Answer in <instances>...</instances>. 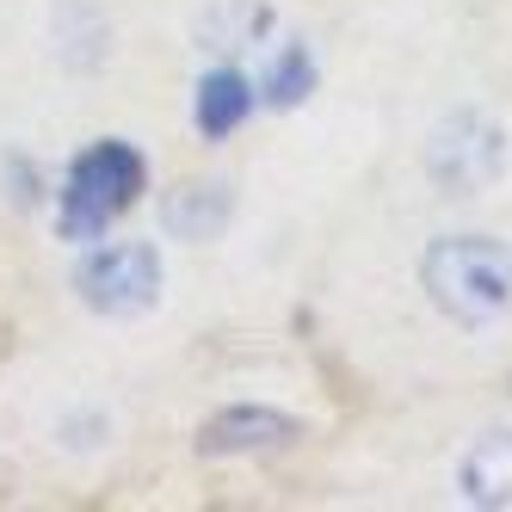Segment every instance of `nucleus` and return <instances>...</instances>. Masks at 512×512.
<instances>
[{
	"mask_svg": "<svg viewBox=\"0 0 512 512\" xmlns=\"http://www.w3.org/2000/svg\"><path fill=\"white\" fill-rule=\"evenodd\" d=\"M272 31V7L266 0H216V7L198 19V50L210 56H241Z\"/></svg>",
	"mask_w": 512,
	"mask_h": 512,
	"instance_id": "nucleus-9",
	"label": "nucleus"
},
{
	"mask_svg": "<svg viewBox=\"0 0 512 512\" xmlns=\"http://www.w3.org/2000/svg\"><path fill=\"white\" fill-rule=\"evenodd\" d=\"M247 112H253V81L241 75V68H210V75L198 81V99H192V124H198V136L204 142H223V136H235L241 124H247Z\"/></svg>",
	"mask_w": 512,
	"mask_h": 512,
	"instance_id": "nucleus-7",
	"label": "nucleus"
},
{
	"mask_svg": "<svg viewBox=\"0 0 512 512\" xmlns=\"http://www.w3.org/2000/svg\"><path fill=\"white\" fill-rule=\"evenodd\" d=\"M75 290L93 315H142L161 297V253L149 241H105L75 266Z\"/></svg>",
	"mask_w": 512,
	"mask_h": 512,
	"instance_id": "nucleus-4",
	"label": "nucleus"
},
{
	"mask_svg": "<svg viewBox=\"0 0 512 512\" xmlns=\"http://www.w3.org/2000/svg\"><path fill=\"white\" fill-rule=\"evenodd\" d=\"M297 438V420L278 408H223L216 420H204L198 451L204 457H247V451H284Z\"/></svg>",
	"mask_w": 512,
	"mask_h": 512,
	"instance_id": "nucleus-5",
	"label": "nucleus"
},
{
	"mask_svg": "<svg viewBox=\"0 0 512 512\" xmlns=\"http://www.w3.org/2000/svg\"><path fill=\"white\" fill-rule=\"evenodd\" d=\"M457 488L469 506H512V432L475 438L457 463Z\"/></svg>",
	"mask_w": 512,
	"mask_h": 512,
	"instance_id": "nucleus-8",
	"label": "nucleus"
},
{
	"mask_svg": "<svg viewBox=\"0 0 512 512\" xmlns=\"http://www.w3.org/2000/svg\"><path fill=\"white\" fill-rule=\"evenodd\" d=\"M260 105H272V112H290V105H303L315 93V50L303 38H284L272 50V62L260 68Z\"/></svg>",
	"mask_w": 512,
	"mask_h": 512,
	"instance_id": "nucleus-10",
	"label": "nucleus"
},
{
	"mask_svg": "<svg viewBox=\"0 0 512 512\" xmlns=\"http://www.w3.org/2000/svg\"><path fill=\"white\" fill-rule=\"evenodd\" d=\"M420 284L438 315L488 327L512 309V247L494 235H438L420 253Z\"/></svg>",
	"mask_w": 512,
	"mask_h": 512,
	"instance_id": "nucleus-1",
	"label": "nucleus"
},
{
	"mask_svg": "<svg viewBox=\"0 0 512 512\" xmlns=\"http://www.w3.org/2000/svg\"><path fill=\"white\" fill-rule=\"evenodd\" d=\"M235 216V192L229 179H186L161 198V229L173 241H216Z\"/></svg>",
	"mask_w": 512,
	"mask_h": 512,
	"instance_id": "nucleus-6",
	"label": "nucleus"
},
{
	"mask_svg": "<svg viewBox=\"0 0 512 512\" xmlns=\"http://www.w3.org/2000/svg\"><path fill=\"white\" fill-rule=\"evenodd\" d=\"M149 186V161H142L130 142L105 136L93 149H81L62 173V192H56V229L62 241H99L118 216L142 198Z\"/></svg>",
	"mask_w": 512,
	"mask_h": 512,
	"instance_id": "nucleus-2",
	"label": "nucleus"
},
{
	"mask_svg": "<svg viewBox=\"0 0 512 512\" xmlns=\"http://www.w3.org/2000/svg\"><path fill=\"white\" fill-rule=\"evenodd\" d=\"M506 161H512L506 124L488 118V112H475V105H463V112H451V118H438V130L426 142V173H432V186L451 192V198L488 192L494 179L506 173Z\"/></svg>",
	"mask_w": 512,
	"mask_h": 512,
	"instance_id": "nucleus-3",
	"label": "nucleus"
}]
</instances>
